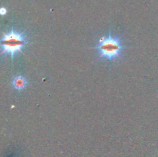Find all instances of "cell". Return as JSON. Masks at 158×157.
Masks as SVG:
<instances>
[{"label":"cell","mask_w":158,"mask_h":157,"mask_svg":"<svg viewBox=\"0 0 158 157\" xmlns=\"http://www.w3.org/2000/svg\"><path fill=\"white\" fill-rule=\"evenodd\" d=\"M124 48L122 45L121 38L118 36H113L111 30H110L108 36L103 37L94 49L98 51L99 58H106L111 62L120 58Z\"/></svg>","instance_id":"6da1fadb"},{"label":"cell","mask_w":158,"mask_h":157,"mask_svg":"<svg viewBox=\"0 0 158 157\" xmlns=\"http://www.w3.org/2000/svg\"><path fill=\"white\" fill-rule=\"evenodd\" d=\"M28 43L27 36L23 32H15L12 28L8 33L3 34L1 38L2 55L8 54L12 60L16 53H23V48Z\"/></svg>","instance_id":"7a4b0ae2"},{"label":"cell","mask_w":158,"mask_h":157,"mask_svg":"<svg viewBox=\"0 0 158 157\" xmlns=\"http://www.w3.org/2000/svg\"><path fill=\"white\" fill-rule=\"evenodd\" d=\"M12 86L16 90L22 91L27 86V80L23 75H17L12 79Z\"/></svg>","instance_id":"3957f363"},{"label":"cell","mask_w":158,"mask_h":157,"mask_svg":"<svg viewBox=\"0 0 158 157\" xmlns=\"http://www.w3.org/2000/svg\"><path fill=\"white\" fill-rule=\"evenodd\" d=\"M1 15H4L6 13V9H5V8H2V9H1Z\"/></svg>","instance_id":"277c9868"}]
</instances>
